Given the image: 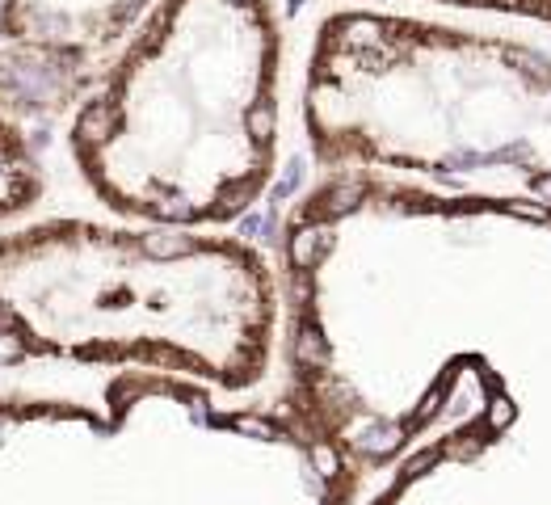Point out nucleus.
<instances>
[{
  "label": "nucleus",
  "instance_id": "obj_1",
  "mask_svg": "<svg viewBox=\"0 0 551 505\" xmlns=\"http://www.w3.org/2000/svg\"><path fill=\"white\" fill-rule=\"evenodd\" d=\"M278 291L282 409L358 480L425 447L467 392H480L493 455L514 430L551 434L535 413L551 409V287L501 337L467 341V194L324 173L282 219Z\"/></svg>",
  "mask_w": 551,
  "mask_h": 505
},
{
  "label": "nucleus",
  "instance_id": "obj_2",
  "mask_svg": "<svg viewBox=\"0 0 551 505\" xmlns=\"http://www.w3.org/2000/svg\"><path fill=\"white\" fill-rule=\"evenodd\" d=\"M303 139L324 173L551 211V51L387 9H337L303 68Z\"/></svg>",
  "mask_w": 551,
  "mask_h": 505
},
{
  "label": "nucleus",
  "instance_id": "obj_3",
  "mask_svg": "<svg viewBox=\"0 0 551 505\" xmlns=\"http://www.w3.org/2000/svg\"><path fill=\"white\" fill-rule=\"evenodd\" d=\"M278 341V270L249 240L97 219L0 232V367H139L249 392Z\"/></svg>",
  "mask_w": 551,
  "mask_h": 505
},
{
  "label": "nucleus",
  "instance_id": "obj_4",
  "mask_svg": "<svg viewBox=\"0 0 551 505\" xmlns=\"http://www.w3.org/2000/svg\"><path fill=\"white\" fill-rule=\"evenodd\" d=\"M282 22L274 0H156L80 101V181L148 228H223L278 169Z\"/></svg>",
  "mask_w": 551,
  "mask_h": 505
},
{
  "label": "nucleus",
  "instance_id": "obj_5",
  "mask_svg": "<svg viewBox=\"0 0 551 505\" xmlns=\"http://www.w3.org/2000/svg\"><path fill=\"white\" fill-rule=\"evenodd\" d=\"M156 0H0V101L22 118L80 106Z\"/></svg>",
  "mask_w": 551,
  "mask_h": 505
},
{
  "label": "nucleus",
  "instance_id": "obj_6",
  "mask_svg": "<svg viewBox=\"0 0 551 505\" xmlns=\"http://www.w3.org/2000/svg\"><path fill=\"white\" fill-rule=\"evenodd\" d=\"M43 165L30 148V139L17 123V114L0 101V224L26 215L43 198Z\"/></svg>",
  "mask_w": 551,
  "mask_h": 505
},
{
  "label": "nucleus",
  "instance_id": "obj_7",
  "mask_svg": "<svg viewBox=\"0 0 551 505\" xmlns=\"http://www.w3.org/2000/svg\"><path fill=\"white\" fill-rule=\"evenodd\" d=\"M425 5H451V9H472V13H505V17H526L551 30V0H425Z\"/></svg>",
  "mask_w": 551,
  "mask_h": 505
}]
</instances>
